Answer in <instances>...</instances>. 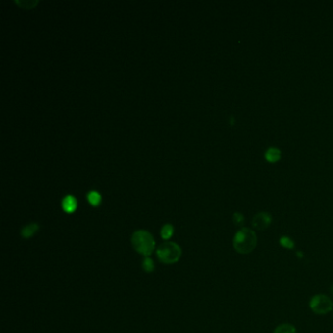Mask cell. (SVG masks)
I'll use <instances>...</instances> for the list:
<instances>
[{
	"mask_svg": "<svg viewBox=\"0 0 333 333\" xmlns=\"http://www.w3.org/2000/svg\"><path fill=\"white\" fill-rule=\"evenodd\" d=\"M156 254L162 263L174 264L180 259L182 250L175 242H165L157 248Z\"/></svg>",
	"mask_w": 333,
	"mask_h": 333,
	"instance_id": "3",
	"label": "cell"
},
{
	"mask_svg": "<svg viewBox=\"0 0 333 333\" xmlns=\"http://www.w3.org/2000/svg\"><path fill=\"white\" fill-rule=\"evenodd\" d=\"M132 245L138 253L144 256H149L154 250L155 242L153 235L150 232L141 230L133 233Z\"/></svg>",
	"mask_w": 333,
	"mask_h": 333,
	"instance_id": "2",
	"label": "cell"
},
{
	"mask_svg": "<svg viewBox=\"0 0 333 333\" xmlns=\"http://www.w3.org/2000/svg\"><path fill=\"white\" fill-rule=\"evenodd\" d=\"M310 308L317 315H326L333 311V301L325 294H318L312 297L310 301Z\"/></svg>",
	"mask_w": 333,
	"mask_h": 333,
	"instance_id": "4",
	"label": "cell"
},
{
	"mask_svg": "<svg viewBox=\"0 0 333 333\" xmlns=\"http://www.w3.org/2000/svg\"><path fill=\"white\" fill-rule=\"evenodd\" d=\"M63 208L68 213H73L77 209V201L74 197L68 196L63 201Z\"/></svg>",
	"mask_w": 333,
	"mask_h": 333,
	"instance_id": "7",
	"label": "cell"
},
{
	"mask_svg": "<svg viewBox=\"0 0 333 333\" xmlns=\"http://www.w3.org/2000/svg\"><path fill=\"white\" fill-rule=\"evenodd\" d=\"M38 228H39V227H38L37 224H29V225L26 226V227L22 230V231H21L22 236L25 237V238H28V237L32 236V235L37 231Z\"/></svg>",
	"mask_w": 333,
	"mask_h": 333,
	"instance_id": "8",
	"label": "cell"
},
{
	"mask_svg": "<svg viewBox=\"0 0 333 333\" xmlns=\"http://www.w3.org/2000/svg\"><path fill=\"white\" fill-rule=\"evenodd\" d=\"M173 231H174V230H173V227L171 225L167 224V225L163 226L162 229H161V236H162V238L169 239L173 235Z\"/></svg>",
	"mask_w": 333,
	"mask_h": 333,
	"instance_id": "10",
	"label": "cell"
},
{
	"mask_svg": "<svg viewBox=\"0 0 333 333\" xmlns=\"http://www.w3.org/2000/svg\"><path fill=\"white\" fill-rule=\"evenodd\" d=\"M281 156H282L281 151L275 147L269 148L265 153V158L267 159V161L272 162V163L279 161L281 159Z\"/></svg>",
	"mask_w": 333,
	"mask_h": 333,
	"instance_id": "6",
	"label": "cell"
},
{
	"mask_svg": "<svg viewBox=\"0 0 333 333\" xmlns=\"http://www.w3.org/2000/svg\"><path fill=\"white\" fill-rule=\"evenodd\" d=\"M232 221L236 226H242L244 222V217L241 213H234L232 216Z\"/></svg>",
	"mask_w": 333,
	"mask_h": 333,
	"instance_id": "14",
	"label": "cell"
},
{
	"mask_svg": "<svg viewBox=\"0 0 333 333\" xmlns=\"http://www.w3.org/2000/svg\"><path fill=\"white\" fill-rule=\"evenodd\" d=\"M88 201L92 205L96 206V205H99V203L101 201V197L97 192H90L88 194Z\"/></svg>",
	"mask_w": 333,
	"mask_h": 333,
	"instance_id": "11",
	"label": "cell"
},
{
	"mask_svg": "<svg viewBox=\"0 0 333 333\" xmlns=\"http://www.w3.org/2000/svg\"><path fill=\"white\" fill-rule=\"evenodd\" d=\"M273 333H296V329L290 324H282L275 329Z\"/></svg>",
	"mask_w": 333,
	"mask_h": 333,
	"instance_id": "9",
	"label": "cell"
},
{
	"mask_svg": "<svg viewBox=\"0 0 333 333\" xmlns=\"http://www.w3.org/2000/svg\"><path fill=\"white\" fill-rule=\"evenodd\" d=\"M280 242H281V244H282L283 247H285V248L291 249V248L294 247V242H293L289 237H287V236H282V237L281 238Z\"/></svg>",
	"mask_w": 333,
	"mask_h": 333,
	"instance_id": "13",
	"label": "cell"
},
{
	"mask_svg": "<svg viewBox=\"0 0 333 333\" xmlns=\"http://www.w3.org/2000/svg\"><path fill=\"white\" fill-rule=\"evenodd\" d=\"M142 267H143V269H144L147 273H151V272H153L154 269V261H153L151 258L147 257V258H145V260L143 261Z\"/></svg>",
	"mask_w": 333,
	"mask_h": 333,
	"instance_id": "12",
	"label": "cell"
},
{
	"mask_svg": "<svg viewBox=\"0 0 333 333\" xmlns=\"http://www.w3.org/2000/svg\"><path fill=\"white\" fill-rule=\"evenodd\" d=\"M258 238L254 231L248 228H242L233 236L232 245L234 250L239 254H249L257 246Z\"/></svg>",
	"mask_w": 333,
	"mask_h": 333,
	"instance_id": "1",
	"label": "cell"
},
{
	"mask_svg": "<svg viewBox=\"0 0 333 333\" xmlns=\"http://www.w3.org/2000/svg\"><path fill=\"white\" fill-rule=\"evenodd\" d=\"M272 223V216L267 212L257 213L252 219V226L258 231H264L270 227Z\"/></svg>",
	"mask_w": 333,
	"mask_h": 333,
	"instance_id": "5",
	"label": "cell"
}]
</instances>
